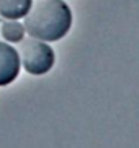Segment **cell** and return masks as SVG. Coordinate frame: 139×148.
<instances>
[{"instance_id":"6da1fadb","label":"cell","mask_w":139,"mask_h":148,"mask_svg":"<svg viewBox=\"0 0 139 148\" xmlns=\"http://www.w3.org/2000/svg\"><path fill=\"white\" fill-rule=\"evenodd\" d=\"M30 38L54 42L62 39L72 26V12L64 0H38L25 16Z\"/></svg>"},{"instance_id":"7a4b0ae2","label":"cell","mask_w":139,"mask_h":148,"mask_svg":"<svg viewBox=\"0 0 139 148\" xmlns=\"http://www.w3.org/2000/svg\"><path fill=\"white\" fill-rule=\"evenodd\" d=\"M20 60L23 69L31 75H44L54 65L56 56L51 46L35 38H23L20 41Z\"/></svg>"},{"instance_id":"3957f363","label":"cell","mask_w":139,"mask_h":148,"mask_svg":"<svg viewBox=\"0 0 139 148\" xmlns=\"http://www.w3.org/2000/svg\"><path fill=\"white\" fill-rule=\"evenodd\" d=\"M22 69L20 54L13 46L0 42V86H7L18 77Z\"/></svg>"},{"instance_id":"277c9868","label":"cell","mask_w":139,"mask_h":148,"mask_svg":"<svg viewBox=\"0 0 139 148\" xmlns=\"http://www.w3.org/2000/svg\"><path fill=\"white\" fill-rule=\"evenodd\" d=\"M33 0H0V16L5 20H20L30 12Z\"/></svg>"},{"instance_id":"5b68a950","label":"cell","mask_w":139,"mask_h":148,"mask_svg":"<svg viewBox=\"0 0 139 148\" xmlns=\"http://www.w3.org/2000/svg\"><path fill=\"white\" fill-rule=\"evenodd\" d=\"M26 31H25V25L17 20H8L2 25V36L7 42H13L18 44L20 41L25 38Z\"/></svg>"}]
</instances>
